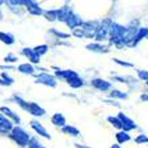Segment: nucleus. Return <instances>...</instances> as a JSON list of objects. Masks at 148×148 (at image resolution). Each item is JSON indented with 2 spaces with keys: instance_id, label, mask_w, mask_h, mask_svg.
I'll return each mask as SVG.
<instances>
[{
  "instance_id": "obj_3",
  "label": "nucleus",
  "mask_w": 148,
  "mask_h": 148,
  "mask_svg": "<svg viewBox=\"0 0 148 148\" xmlns=\"http://www.w3.org/2000/svg\"><path fill=\"white\" fill-rule=\"evenodd\" d=\"M11 128H12V125H11L10 121H8L7 119H4L3 116H0V131L7 132V131H10Z\"/></svg>"
},
{
  "instance_id": "obj_2",
  "label": "nucleus",
  "mask_w": 148,
  "mask_h": 148,
  "mask_svg": "<svg viewBox=\"0 0 148 148\" xmlns=\"http://www.w3.org/2000/svg\"><path fill=\"white\" fill-rule=\"evenodd\" d=\"M119 119L121 120V123H123V128L124 131H130V130H134V128H136V125L134 124V121L130 120L128 117H125L124 115H119Z\"/></svg>"
},
{
  "instance_id": "obj_1",
  "label": "nucleus",
  "mask_w": 148,
  "mask_h": 148,
  "mask_svg": "<svg viewBox=\"0 0 148 148\" xmlns=\"http://www.w3.org/2000/svg\"><path fill=\"white\" fill-rule=\"evenodd\" d=\"M12 138L17 141V144H20V145H25L29 141V136L21 128H15L14 131H12Z\"/></svg>"
},
{
  "instance_id": "obj_13",
  "label": "nucleus",
  "mask_w": 148,
  "mask_h": 148,
  "mask_svg": "<svg viewBox=\"0 0 148 148\" xmlns=\"http://www.w3.org/2000/svg\"><path fill=\"white\" fill-rule=\"evenodd\" d=\"M112 148H120V147H119V145H114V147H112Z\"/></svg>"
},
{
  "instance_id": "obj_4",
  "label": "nucleus",
  "mask_w": 148,
  "mask_h": 148,
  "mask_svg": "<svg viewBox=\"0 0 148 148\" xmlns=\"http://www.w3.org/2000/svg\"><path fill=\"white\" fill-rule=\"evenodd\" d=\"M32 127H34L35 130H36V131H38L40 135H43L44 138H49V135L47 134V131H45L44 128L41 127V125H40V124H39V123H35V121H34V123H32Z\"/></svg>"
},
{
  "instance_id": "obj_7",
  "label": "nucleus",
  "mask_w": 148,
  "mask_h": 148,
  "mask_svg": "<svg viewBox=\"0 0 148 148\" xmlns=\"http://www.w3.org/2000/svg\"><path fill=\"white\" fill-rule=\"evenodd\" d=\"M29 111H31L34 115H43V110H40V108L38 107V106H35V104H32V106H29Z\"/></svg>"
},
{
  "instance_id": "obj_5",
  "label": "nucleus",
  "mask_w": 148,
  "mask_h": 148,
  "mask_svg": "<svg viewBox=\"0 0 148 148\" xmlns=\"http://www.w3.org/2000/svg\"><path fill=\"white\" fill-rule=\"evenodd\" d=\"M116 139L119 143H124V141H128L130 140V135L127 134V132H119V134L116 135Z\"/></svg>"
},
{
  "instance_id": "obj_12",
  "label": "nucleus",
  "mask_w": 148,
  "mask_h": 148,
  "mask_svg": "<svg viewBox=\"0 0 148 148\" xmlns=\"http://www.w3.org/2000/svg\"><path fill=\"white\" fill-rule=\"evenodd\" d=\"M141 99H143V100H148V96H147V95H143V96H141Z\"/></svg>"
},
{
  "instance_id": "obj_9",
  "label": "nucleus",
  "mask_w": 148,
  "mask_h": 148,
  "mask_svg": "<svg viewBox=\"0 0 148 148\" xmlns=\"http://www.w3.org/2000/svg\"><path fill=\"white\" fill-rule=\"evenodd\" d=\"M64 132L72 134L73 136H77V135H79V131H77V130H75V128H72V127H66V128H64Z\"/></svg>"
},
{
  "instance_id": "obj_11",
  "label": "nucleus",
  "mask_w": 148,
  "mask_h": 148,
  "mask_svg": "<svg viewBox=\"0 0 148 148\" xmlns=\"http://www.w3.org/2000/svg\"><path fill=\"white\" fill-rule=\"evenodd\" d=\"M139 76H140L141 79L148 80V72H143V71H139Z\"/></svg>"
},
{
  "instance_id": "obj_8",
  "label": "nucleus",
  "mask_w": 148,
  "mask_h": 148,
  "mask_svg": "<svg viewBox=\"0 0 148 148\" xmlns=\"http://www.w3.org/2000/svg\"><path fill=\"white\" fill-rule=\"evenodd\" d=\"M110 121H111V123H114L115 127L123 128V123H121L120 119H116V117H110Z\"/></svg>"
},
{
  "instance_id": "obj_6",
  "label": "nucleus",
  "mask_w": 148,
  "mask_h": 148,
  "mask_svg": "<svg viewBox=\"0 0 148 148\" xmlns=\"http://www.w3.org/2000/svg\"><path fill=\"white\" fill-rule=\"evenodd\" d=\"M52 123L56 124V125H63V124H64V117L60 114H56L55 116H53V119H52Z\"/></svg>"
},
{
  "instance_id": "obj_10",
  "label": "nucleus",
  "mask_w": 148,
  "mask_h": 148,
  "mask_svg": "<svg viewBox=\"0 0 148 148\" xmlns=\"http://www.w3.org/2000/svg\"><path fill=\"white\" fill-rule=\"evenodd\" d=\"M136 143H138V144H140V143H148V138L145 135H141V136H139V138L136 139Z\"/></svg>"
}]
</instances>
